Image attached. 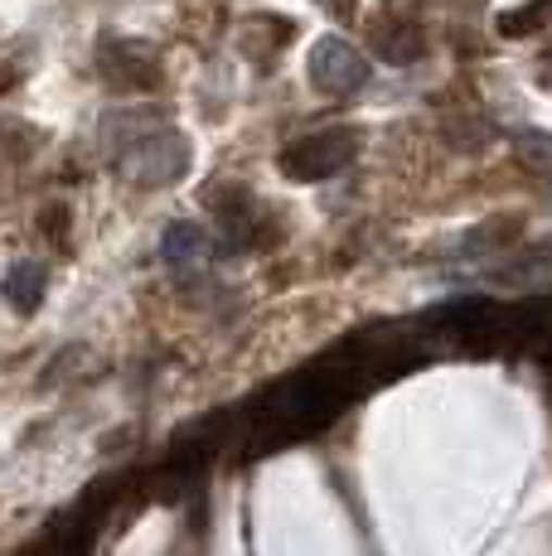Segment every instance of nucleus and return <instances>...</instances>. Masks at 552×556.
Instances as JSON below:
<instances>
[{
  "mask_svg": "<svg viewBox=\"0 0 552 556\" xmlns=\"http://www.w3.org/2000/svg\"><path fill=\"white\" fill-rule=\"evenodd\" d=\"M518 151H524V160L534 169H543V175H552V136H538V131H524V141H518Z\"/></svg>",
  "mask_w": 552,
  "mask_h": 556,
  "instance_id": "8",
  "label": "nucleus"
},
{
  "mask_svg": "<svg viewBox=\"0 0 552 556\" xmlns=\"http://www.w3.org/2000/svg\"><path fill=\"white\" fill-rule=\"evenodd\" d=\"M548 20H552V0H528V5L504 10V15H499V35L524 39V35H534V29H543Z\"/></svg>",
  "mask_w": 552,
  "mask_h": 556,
  "instance_id": "6",
  "label": "nucleus"
},
{
  "mask_svg": "<svg viewBox=\"0 0 552 556\" xmlns=\"http://www.w3.org/2000/svg\"><path fill=\"white\" fill-rule=\"evenodd\" d=\"M5 295H10V305H15L20 315H29V309L39 305V295H45V266L39 262H15L5 271Z\"/></svg>",
  "mask_w": 552,
  "mask_h": 556,
  "instance_id": "5",
  "label": "nucleus"
},
{
  "mask_svg": "<svg viewBox=\"0 0 552 556\" xmlns=\"http://www.w3.org/2000/svg\"><path fill=\"white\" fill-rule=\"evenodd\" d=\"M359 151V136L349 126H330V131H315V136H301L281 151V169L286 179L296 185H315V179H330L339 169L354 160Z\"/></svg>",
  "mask_w": 552,
  "mask_h": 556,
  "instance_id": "1",
  "label": "nucleus"
},
{
  "mask_svg": "<svg viewBox=\"0 0 552 556\" xmlns=\"http://www.w3.org/2000/svg\"><path fill=\"white\" fill-rule=\"evenodd\" d=\"M305 73H311V83L321 92H330V98H349V92H359L368 83V59L359 53L349 39H339V35H325V39H315V49H311V63H305Z\"/></svg>",
  "mask_w": 552,
  "mask_h": 556,
  "instance_id": "2",
  "label": "nucleus"
},
{
  "mask_svg": "<svg viewBox=\"0 0 552 556\" xmlns=\"http://www.w3.org/2000/svg\"><path fill=\"white\" fill-rule=\"evenodd\" d=\"M422 53V35L412 25H402V29H392V35H384V59L388 63H412Z\"/></svg>",
  "mask_w": 552,
  "mask_h": 556,
  "instance_id": "7",
  "label": "nucleus"
},
{
  "mask_svg": "<svg viewBox=\"0 0 552 556\" xmlns=\"http://www.w3.org/2000/svg\"><path fill=\"white\" fill-rule=\"evenodd\" d=\"M98 68H102V78H108L116 92L161 88V63H155V53L146 45H136V39H108L102 53H98Z\"/></svg>",
  "mask_w": 552,
  "mask_h": 556,
  "instance_id": "3",
  "label": "nucleus"
},
{
  "mask_svg": "<svg viewBox=\"0 0 552 556\" xmlns=\"http://www.w3.org/2000/svg\"><path fill=\"white\" fill-rule=\"evenodd\" d=\"M218 213H223V228H228L233 242H262L267 238V213L252 203L248 189H233V199L218 203Z\"/></svg>",
  "mask_w": 552,
  "mask_h": 556,
  "instance_id": "4",
  "label": "nucleus"
}]
</instances>
